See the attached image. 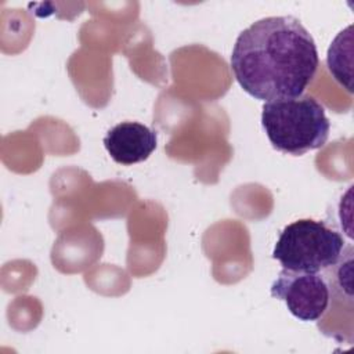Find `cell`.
I'll return each instance as SVG.
<instances>
[{
	"mask_svg": "<svg viewBox=\"0 0 354 354\" xmlns=\"http://www.w3.org/2000/svg\"><path fill=\"white\" fill-rule=\"evenodd\" d=\"M315 41L295 17H267L243 29L234 44L231 71L260 101L303 95L318 71Z\"/></svg>",
	"mask_w": 354,
	"mask_h": 354,
	"instance_id": "cell-1",
	"label": "cell"
},
{
	"mask_svg": "<svg viewBox=\"0 0 354 354\" xmlns=\"http://www.w3.org/2000/svg\"><path fill=\"white\" fill-rule=\"evenodd\" d=\"M261 126L277 151L293 156L324 147L330 129L324 106L311 95L264 102Z\"/></svg>",
	"mask_w": 354,
	"mask_h": 354,
	"instance_id": "cell-2",
	"label": "cell"
},
{
	"mask_svg": "<svg viewBox=\"0 0 354 354\" xmlns=\"http://www.w3.org/2000/svg\"><path fill=\"white\" fill-rule=\"evenodd\" d=\"M344 248L343 236L324 221L300 218L281 231L272 259L288 271L322 272L337 263Z\"/></svg>",
	"mask_w": 354,
	"mask_h": 354,
	"instance_id": "cell-3",
	"label": "cell"
},
{
	"mask_svg": "<svg viewBox=\"0 0 354 354\" xmlns=\"http://www.w3.org/2000/svg\"><path fill=\"white\" fill-rule=\"evenodd\" d=\"M271 296L282 300L289 313L303 321L324 318L330 304V290L322 272H296L281 270L272 282Z\"/></svg>",
	"mask_w": 354,
	"mask_h": 354,
	"instance_id": "cell-4",
	"label": "cell"
},
{
	"mask_svg": "<svg viewBox=\"0 0 354 354\" xmlns=\"http://www.w3.org/2000/svg\"><path fill=\"white\" fill-rule=\"evenodd\" d=\"M104 147L109 156L120 165L144 162L156 149L155 130L138 122H122L115 124L104 137Z\"/></svg>",
	"mask_w": 354,
	"mask_h": 354,
	"instance_id": "cell-5",
	"label": "cell"
},
{
	"mask_svg": "<svg viewBox=\"0 0 354 354\" xmlns=\"http://www.w3.org/2000/svg\"><path fill=\"white\" fill-rule=\"evenodd\" d=\"M353 26L348 25L332 41L328 50V69L336 82L340 83L348 93H353L351 58H353Z\"/></svg>",
	"mask_w": 354,
	"mask_h": 354,
	"instance_id": "cell-6",
	"label": "cell"
}]
</instances>
